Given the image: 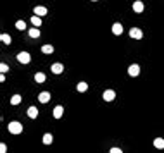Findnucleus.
<instances>
[{
	"instance_id": "nucleus-1",
	"label": "nucleus",
	"mask_w": 164,
	"mask_h": 153,
	"mask_svg": "<svg viewBox=\"0 0 164 153\" xmlns=\"http://www.w3.org/2000/svg\"><path fill=\"white\" fill-rule=\"evenodd\" d=\"M7 129H9L11 134H21L22 133V124L17 122V120H12V122H9Z\"/></svg>"
},
{
	"instance_id": "nucleus-2",
	"label": "nucleus",
	"mask_w": 164,
	"mask_h": 153,
	"mask_svg": "<svg viewBox=\"0 0 164 153\" xmlns=\"http://www.w3.org/2000/svg\"><path fill=\"white\" fill-rule=\"evenodd\" d=\"M17 60L21 64H30V60H31V55L28 52H21V53H17Z\"/></svg>"
},
{
	"instance_id": "nucleus-3",
	"label": "nucleus",
	"mask_w": 164,
	"mask_h": 153,
	"mask_svg": "<svg viewBox=\"0 0 164 153\" xmlns=\"http://www.w3.org/2000/svg\"><path fill=\"white\" fill-rule=\"evenodd\" d=\"M130 36L135 38V40H142L143 33H142V29H138V28H131L130 29Z\"/></svg>"
},
{
	"instance_id": "nucleus-4",
	"label": "nucleus",
	"mask_w": 164,
	"mask_h": 153,
	"mask_svg": "<svg viewBox=\"0 0 164 153\" xmlns=\"http://www.w3.org/2000/svg\"><path fill=\"white\" fill-rule=\"evenodd\" d=\"M128 74L131 76V78H135V76L140 74V67H138L137 64H131L130 67H128Z\"/></svg>"
},
{
	"instance_id": "nucleus-5",
	"label": "nucleus",
	"mask_w": 164,
	"mask_h": 153,
	"mask_svg": "<svg viewBox=\"0 0 164 153\" xmlns=\"http://www.w3.org/2000/svg\"><path fill=\"white\" fill-rule=\"evenodd\" d=\"M102 98H104L105 101H112V100L116 98V93H114L112 90H105L104 95H102Z\"/></svg>"
},
{
	"instance_id": "nucleus-6",
	"label": "nucleus",
	"mask_w": 164,
	"mask_h": 153,
	"mask_svg": "<svg viewBox=\"0 0 164 153\" xmlns=\"http://www.w3.org/2000/svg\"><path fill=\"white\" fill-rule=\"evenodd\" d=\"M50 71H52L54 74H60V72L64 71V65H62V64H59V62H55V64H52Z\"/></svg>"
},
{
	"instance_id": "nucleus-7",
	"label": "nucleus",
	"mask_w": 164,
	"mask_h": 153,
	"mask_svg": "<svg viewBox=\"0 0 164 153\" xmlns=\"http://www.w3.org/2000/svg\"><path fill=\"white\" fill-rule=\"evenodd\" d=\"M33 12H35V16H38V17H40V16L47 14V9H45L43 5H36V7L33 9Z\"/></svg>"
},
{
	"instance_id": "nucleus-8",
	"label": "nucleus",
	"mask_w": 164,
	"mask_h": 153,
	"mask_svg": "<svg viewBox=\"0 0 164 153\" xmlns=\"http://www.w3.org/2000/svg\"><path fill=\"white\" fill-rule=\"evenodd\" d=\"M133 11L137 12V14H140V12H143V2H140V0H137V2H133Z\"/></svg>"
},
{
	"instance_id": "nucleus-9",
	"label": "nucleus",
	"mask_w": 164,
	"mask_h": 153,
	"mask_svg": "<svg viewBox=\"0 0 164 153\" xmlns=\"http://www.w3.org/2000/svg\"><path fill=\"white\" fill-rule=\"evenodd\" d=\"M38 100H40L41 103H47V101L50 100V93H49V91H43V93H40V95H38Z\"/></svg>"
},
{
	"instance_id": "nucleus-10",
	"label": "nucleus",
	"mask_w": 164,
	"mask_h": 153,
	"mask_svg": "<svg viewBox=\"0 0 164 153\" xmlns=\"http://www.w3.org/2000/svg\"><path fill=\"white\" fill-rule=\"evenodd\" d=\"M28 117H30V119H36L38 117V108L36 107H30L28 108Z\"/></svg>"
},
{
	"instance_id": "nucleus-11",
	"label": "nucleus",
	"mask_w": 164,
	"mask_h": 153,
	"mask_svg": "<svg viewBox=\"0 0 164 153\" xmlns=\"http://www.w3.org/2000/svg\"><path fill=\"white\" fill-rule=\"evenodd\" d=\"M62 114H64V108L60 107V105H57V107L54 108V117H55V119H60V117H62Z\"/></svg>"
},
{
	"instance_id": "nucleus-12",
	"label": "nucleus",
	"mask_w": 164,
	"mask_h": 153,
	"mask_svg": "<svg viewBox=\"0 0 164 153\" xmlns=\"http://www.w3.org/2000/svg\"><path fill=\"white\" fill-rule=\"evenodd\" d=\"M76 90L80 91V93H85L86 90H88V84H86V83H78V84H76Z\"/></svg>"
},
{
	"instance_id": "nucleus-13",
	"label": "nucleus",
	"mask_w": 164,
	"mask_h": 153,
	"mask_svg": "<svg viewBox=\"0 0 164 153\" xmlns=\"http://www.w3.org/2000/svg\"><path fill=\"white\" fill-rule=\"evenodd\" d=\"M112 33H114V34H121V33H123V26H121L119 23L112 24Z\"/></svg>"
},
{
	"instance_id": "nucleus-14",
	"label": "nucleus",
	"mask_w": 164,
	"mask_h": 153,
	"mask_svg": "<svg viewBox=\"0 0 164 153\" xmlns=\"http://www.w3.org/2000/svg\"><path fill=\"white\" fill-rule=\"evenodd\" d=\"M31 24H33L35 28H40L41 26V19L38 17V16H31Z\"/></svg>"
},
{
	"instance_id": "nucleus-15",
	"label": "nucleus",
	"mask_w": 164,
	"mask_h": 153,
	"mask_svg": "<svg viewBox=\"0 0 164 153\" xmlns=\"http://www.w3.org/2000/svg\"><path fill=\"white\" fill-rule=\"evenodd\" d=\"M52 141H54V136L50 134V133L43 134V145H52Z\"/></svg>"
},
{
	"instance_id": "nucleus-16",
	"label": "nucleus",
	"mask_w": 164,
	"mask_h": 153,
	"mask_svg": "<svg viewBox=\"0 0 164 153\" xmlns=\"http://www.w3.org/2000/svg\"><path fill=\"white\" fill-rule=\"evenodd\" d=\"M154 146L159 148V150H162L164 148V139L162 138H156V139H154Z\"/></svg>"
},
{
	"instance_id": "nucleus-17",
	"label": "nucleus",
	"mask_w": 164,
	"mask_h": 153,
	"mask_svg": "<svg viewBox=\"0 0 164 153\" xmlns=\"http://www.w3.org/2000/svg\"><path fill=\"white\" fill-rule=\"evenodd\" d=\"M41 52L47 53V55H50V53H54V47L52 45H43L41 47Z\"/></svg>"
},
{
	"instance_id": "nucleus-18",
	"label": "nucleus",
	"mask_w": 164,
	"mask_h": 153,
	"mask_svg": "<svg viewBox=\"0 0 164 153\" xmlns=\"http://www.w3.org/2000/svg\"><path fill=\"white\" fill-rule=\"evenodd\" d=\"M45 79H47V78H45L43 72H36V74H35V81H36V83H45Z\"/></svg>"
},
{
	"instance_id": "nucleus-19",
	"label": "nucleus",
	"mask_w": 164,
	"mask_h": 153,
	"mask_svg": "<svg viewBox=\"0 0 164 153\" xmlns=\"http://www.w3.org/2000/svg\"><path fill=\"white\" fill-rule=\"evenodd\" d=\"M0 40L4 41L5 45H11V41H12V38H11V36H9V34H7V33H4V34H2V36H0Z\"/></svg>"
},
{
	"instance_id": "nucleus-20",
	"label": "nucleus",
	"mask_w": 164,
	"mask_h": 153,
	"mask_svg": "<svg viewBox=\"0 0 164 153\" xmlns=\"http://www.w3.org/2000/svg\"><path fill=\"white\" fill-rule=\"evenodd\" d=\"M21 100H22L21 95H14V97L11 98V103H12V105H19V103H21Z\"/></svg>"
},
{
	"instance_id": "nucleus-21",
	"label": "nucleus",
	"mask_w": 164,
	"mask_h": 153,
	"mask_svg": "<svg viewBox=\"0 0 164 153\" xmlns=\"http://www.w3.org/2000/svg\"><path fill=\"white\" fill-rule=\"evenodd\" d=\"M28 33H30L31 38H38V36H40V29H38V28H33V29H30Z\"/></svg>"
},
{
	"instance_id": "nucleus-22",
	"label": "nucleus",
	"mask_w": 164,
	"mask_h": 153,
	"mask_svg": "<svg viewBox=\"0 0 164 153\" xmlns=\"http://www.w3.org/2000/svg\"><path fill=\"white\" fill-rule=\"evenodd\" d=\"M16 28H17V29H26V23H24V21H17V23H16Z\"/></svg>"
},
{
	"instance_id": "nucleus-23",
	"label": "nucleus",
	"mask_w": 164,
	"mask_h": 153,
	"mask_svg": "<svg viewBox=\"0 0 164 153\" xmlns=\"http://www.w3.org/2000/svg\"><path fill=\"white\" fill-rule=\"evenodd\" d=\"M0 71H2V74H5V72L9 71V67H7V64H0Z\"/></svg>"
},
{
	"instance_id": "nucleus-24",
	"label": "nucleus",
	"mask_w": 164,
	"mask_h": 153,
	"mask_svg": "<svg viewBox=\"0 0 164 153\" xmlns=\"http://www.w3.org/2000/svg\"><path fill=\"white\" fill-rule=\"evenodd\" d=\"M0 153H7V146H5V143L0 145Z\"/></svg>"
},
{
	"instance_id": "nucleus-25",
	"label": "nucleus",
	"mask_w": 164,
	"mask_h": 153,
	"mask_svg": "<svg viewBox=\"0 0 164 153\" xmlns=\"http://www.w3.org/2000/svg\"><path fill=\"white\" fill-rule=\"evenodd\" d=\"M111 153H123V150H121V148H112Z\"/></svg>"
},
{
	"instance_id": "nucleus-26",
	"label": "nucleus",
	"mask_w": 164,
	"mask_h": 153,
	"mask_svg": "<svg viewBox=\"0 0 164 153\" xmlns=\"http://www.w3.org/2000/svg\"><path fill=\"white\" fill-rule=\"evenodd\" d=\"M92 2H99V0H92Z\"/></svg>"
}]
</instances>
